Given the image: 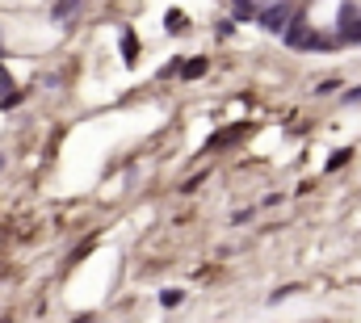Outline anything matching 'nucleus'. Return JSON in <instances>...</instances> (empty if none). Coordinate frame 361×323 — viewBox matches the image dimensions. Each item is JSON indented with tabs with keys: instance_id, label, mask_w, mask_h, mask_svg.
I'll return each instance as SVG.
<instances>
[{
	"instance_id": "f03ea898",
	"label": "nucleus",
	"mask_w": 361,
	"mask_h": 323,
	"mask_svg": "<svg viewBox=\"0 0 361 323\" xmlns=\"http://www.w3.org/2000/svg\"><path fill=\"white\" fill-rule=\"evenodd\" d=\"M257 17H261V25H265L269 34H282L286 21H290V4H269V8H261Z\"/></svg>"
},
{
	"instance_id": "7ed1b4c3",
	"label": "nucleus",
	"mask_w": 361,
	"mask_h": 323,
	"mask_svg": "<svg viewBox=\"0 0 361 323\" xmlns=\"http://www.w3.org/2000/svg\"><path fill=\"white\" fill-rule=\"evenodd\" d=\"M341 38H345V42H361V13H357V4H341Z\"/></svg>"
},
{
	"instance_id": "f257e3e1",
	"label": "nucleus",
	"mask_w": 361,
	"mask_h": 323,
	"mask_svg": "<svg viewBox=\"0 0 361 323\" xmlns=\"http://www.w3.org/2000/svg\"><path fill=\"white\" fill-rule=\"evenodd\" d=\"M282 34H286V42H290V46H324V38H315V34L307 29V21H303V17H290Z\"/></svg>"
},
{
	"instance_id": "6e6552de",
	"label": "nucleus",
	"mask_w": 361,
	"mask_h": 323,
	"mask_svg": "<svg viewBox=\"0 0 361 323\" xmlns=\"http://www.w3.org/2000/svg\"><path fill=\"white\" fill-rule=\"evenodd\" d=\"M181 298H185V294H181V290H164V294H160V303H164V307H177V303H181Z\"/></svg>"
},
{
	"instance_id": "39448f33",
	"label": "nucleus",
	"mask_w": 361,
	"mask_h": 323,
	"mask_svg": "<svg viewBox=\"0 0 361 323\" xmlns=\"http://www.w3.org/2000/svg\"><path fill=\"white\" fill-rule=\"evenodd\" d=\"M122 59H126V63H135V59H139V42H135V34H130V29H122Z\"/></svg>"
},
{
	"instance_id": "9d476101",
	"label": "nucleus",
	"mask_w": 361,
	"mask_h": 323,
	"mask_svg": "<svg viewBox=\"0 0 361 323\" xmlns=\"http://www.w3.org/2000/svg\"><path fill=\"white\" fill-rule=\"evenodd\" d=\"M4 92H8V71L0 67V97H4Z\"/></svg>"
},
{
	"instance_id": "0eeeda50",
	"label": "nucleus",
	"mask_w": 361,
	"mask_h": 323,
	"mask_svg": "<svg viewBox=\"0 0 361 323\" xmlns=\"http://www.w3.org/2000/svg\"><path fill=\"white\" fill-rule=\"evenodd\" d=\"M206 67H210V63H206V59H193V63H185V67H181V71H185V76H189V80H193V76H202V71H206Z\"/></svg>"
},
{
	"instance_id": "423d86ee",
	"label": "nucleus",
	"mask_w": 361,
	"mask_h": 323,
	"mask_svg": "<svg viewBox=\"0 0 361 323\" xmlns=\"http://www.w3.org/2000/svg\"><path fill=\"white\" fill-rule=\"evenodd\" d=\"M76 8H80V0H55V17H59V21H67Z\"/></svg>"
},
{
	"instance_id": "1a4fd4ad",
	"label": "nucleus",
	"mask_w": 361,
	"mask_h": 323,
	"mask_svg": "<svg viewBox=\"0 0 361 323\" xmlns=\"http://www.w3.org/2000/svg\"><path fill=\"white\" fill-rule=\"evenodd\" d=\"M349 156H353V151H332V160H328V168H332V172H336V168H341V164H345V160H349Z\"/></svg>"
},
{
	"instance_id": "20e7f679",
	"label": "nucleus",
	"mask_w": 361,
	"mask_h": 323,
	"mask_svg": "<svg viewBox=\"0 0 361 323\" xmlns=\"http://www.w3.org/2000/svg\"><path fill=\"white\" fill-rule=\"evenodd\" d=\"M164 29H168V34H185V29H189V17H185L181 8H168V17H164Z\"/></svg>"
}]
</instances>
